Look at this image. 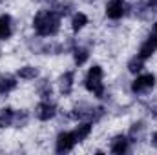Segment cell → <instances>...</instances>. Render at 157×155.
Returning <instances> with one entry per match:
<instances>
[{
    "instance_id": "obj_3",
    "label": "cell",
    "mask_w": 157,
    "mask_h": 155,
    "mask_svg": "<svg viewBox=\"0 0 157 155\" xmlns=\"http://www.w3.org/2000/svg\"><path fill=\"white\" fill-rule=\"evenodd\" d=\"M128 13L126 0H108L106 2V17L112 20H119Z\"/></svg>"
},
{
    "instance_id": "obj_18",
    "label": "cell",
    "mask_w": 157,
    "mask_h": 155,
    "mask_svg": "<svg viewBox=\"0 0 157 155\" xmlns=\"http://www.w3.org/2000/svg\"><path fill=\"white\" fill-rule=\"evenodd\" d=\"M18 128H22V126H26L28 124V113L26 112H18V113H15V120H13Z\"/></svg>"
},
{
    "instance_id": "obj_9",
    "label": "cell",
    "mask_w": 157,
    "mask_h": 155,
    "mask_svg": "<svg viewBox=\"0 0 157 155\" xmlns=\"http://www.w3.org/2000/svg\"><path fill=\"white\" fill-rule=\"evenodd\" d=\"M13 33V22L9 15H2L0 17V40H6L11 37Z\"/></svg>"
},
{
    "instance_id": "obj_7",
    "label": "cell",
    "mask_w": 157,
    "mask_h": 155,
    "mask_svg": "<svg viewBox=\"0 0 157 155\" xmlns=\"http://www.w3.org/2000/svg\"><path fill=\"white\" fill-rule=\"evenodd\" d=\"M55 115H57V108H55V104H51L48 100L37 104V108H35V117L39 120H49V119H53Z\"/></svg>"
},
{
    "instance_id": "obj_4",
    "label": "cell",
    "mask_w": 157,
    "mask_h": 155,
    "mask_svg": "<svg viewBox=\"0 0 157 155\" xmlns=\"http://www.w3.org/2000/svg\"><path fill=\"white\" fill-rule=\"evenodd\" d=\"M154 86H155V75L144 73V75H139L132 82V91L133 93H148Z\"/></svg>"
},
{
    "instance_id": "obj_2",
    "label": "cell",
    "mask_w": 157,
    "mask_h": 155,
    "mask_svg": "<svg viewBox=\"0 0 157 155\" xmlns=\"http://www.w3.org/2000/svg\"><path fill=\"white\" fill-rule=\"evenodd\" d=\"M104 73H102V68L101 66H91L86 73V78H84V86L90 93H93L95 97H102L104 93Z\"/></svg>"
},
{
    "instance_id": "obj_15",
    "label": "cell",
    "mask_w": 157,
    "mask_h": 155,
    "mask_svg": "<svg viewBox=\"0 0 157 155\" xmlns=\"http://www.w3.org/2000/svg\"><path fill=\"white\" fill-rule=\"evenodd\" d=\"M143 68H144V59H143L141 55H135V57L128 62V71H130V73H139V71H143Z\"/></svg>"
},
{
    "instance_id": "obj_16",
    "label": "cell",
    "mask_w": 157,
    "mask_h": 155,
    "mask_svg": "<svg viewBox=\"0 0 157 155\" xmlns=\"http://www.w3.org/2000/svg\"><path fill=\"white\" fill-rule=\"evenodd\" d=\"M37 75H39V70L35 66H24L18 70V77L24 78V80H33Z\"/></svg>"
},
{
    "instance_id": "obj_10",
    "label": "cell",
    "mask_w": 157,
    "mask_h": 155,
    "mask_svg": "<svg viewBox=\"0 0 157 155\" xmlns=\"http://www.w3.org/2000/svg\"><path fill=\"white\" fill-rule=\"evenodd\" d=\"M128 150V139L124 135H117L113 137L112 144H110V152L112 153H124Z\"/></svg>"
},
{
    "instance_id": "obj_1",
    "label": "cell",
    "mask_w": 157,
    "mask_h": 155,
    "mask_svg": "<svg viewBox=\"0 0 157 155\" xmlns=\"http://www.w3.org/2000/svg\"><path fill=\"white\" fill-rule=\"evenodd\" d=\"M33 29L40 37H53L60 29V15L55 9H42L33 18Z\"/></svg>"
},
{
    "instance_id": "obj_6",
    "label": "cell",
    "mask_w": 157,
    "mask_h": 155,
    "mask_svg": "<svg viewBox=\"0 0 157 155\" xmlns=\"http://www.w3.org/2000/svg\"><path fill=\"white\" fill-rule=\"evenodd\" d=\"M77 144V139L73 135V131H64L57 137V152L64 153V152H71L73 146Z\"/></svg>"
},
{
    "instance_id": "obj_17",
    "label": "cell",
    "mask_w": 157,
    "mask_h": 155,
    "mask_svg": "<svg viewBox=\"0 0 157 155\" xmlns=\"http://www.w3.org/2000/svg\"><path fill=\"white\" fill-rule=\"evenodd\" d=\"M73 59H75V64L77 66H82L88 59H90V53L86 47H75L73 49Z\"/></svg>"
},
{
    "instance_id": "obj_13",
    "label": "cell",
    "mask_w": 157,
    "mask_h": 155,
    "mask_svg": "<svg viewBox=\"0 0 157 155\" xmlns=\"http://www.w3.org/2000/svg\"><path fill=\"white\" fill-rule=\"evenodd\" d=\"M17 88V78L13 77H2L0 78V95H7Z\"/></svg>"
},
{
    "instance_id": "obj_19",
    "label": "cell",
    "mask_w": 157,
    "mask_h": 155,
    "mask_svg": "<svg viewBox=\"0 0 157 155\" xmlns=\"http://www.w3.org/2000/svg\"><path fill=\"white\" fill-rule=\"evenodd\" d=\"M148 6L150 7H157V0H148Z\"/></svg>"
},
{
    "instance_id": "obj_12",
    "label": "cell",
    "mask_w": 157,
    "mask_h": 155,
    "mask_svg": "<svg viewBox=\"0 0 157 155\" xmlns=\"http://www.w3.org/2000/svg\"><path fill=\"white\" fill-rule=\"evenodd\" d=\"M15 120V112L11 108H2L0 110V128H7L11 126Z\"/></svg>"
},
{
    "instance_id": "obj_11",
    "label": "cell",
    "mask_w": 157,
    "mask_h": 155,
    "mask_svg": "<svg viewBox=\"0 0 157 155\" xmlns=\"http://www.w3.org/2000/svg\"><path fill=\"white\" fill-rule=\"evenodd\" d=\"M86 24H88V17L84 15V13H75L73 15V18H71V29L75 31V33H78L80 29H84L86 28Z\"/></svg>"
},
{
    "instance_id": "obj_8",
    "label": "cell",
    "mask_w": 157,
    "mask_h": 155,
    "mask_svg": "<svg viewBox=\"0 0 157 155\" xmlns=\"http://www.w3.org/2000/svg\"><path fill=\"white\" fill-rule=\"evenodd\" d=\"M73 82H75V73L73 71H64L60 78H59V86H60V91L64 95H70L71 89H73Z\"/></svg>"
},
{
    "instance_id": "obj_5",
    "label": "cell",
    "mask_w": 157,
    "mask_h": 155,
    "mask_svg": "<svg viewBox=\"0 0 157 155\" xmlns=\"http://www.w3.org/2000/svg\"><path fill=\"white\" fill-rule=\"evenodd\" d=\"M155 51H157V22L154 24L152 33L148 35V39L143 42V46H141V49H139V55L146 60V59H150Z\"/></svg>"
},
{
    "instance_id": "obj_14",
    "label": "cell",
    "mask_w": 157,
    "mask_h": 155,
    "mask_svg": "<svg viewBox=\"0 0 157 155\" xmlns=\"http://www.w3.org/2000/svg\"><path fill=\"white\" fill-rule=\"evenodd\" d=\"M90 133H91V124H90V122H84V124H80L77 130L73 131V135H75L77 142H82V141H86V139L90 137Z\"/></svg>"
}]
</instances>
